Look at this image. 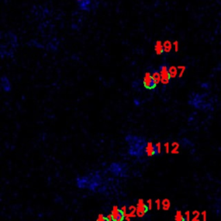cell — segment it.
Instances as JSON below:
<instances>
[{"instance_id":"obj_1","label":"cell","mask_w":221,"mask_h":221,"mask_svg":"<svg viewBox=\"0 0 221 221\" xmlns=\"http://www.w3.org/2000/svg\"><path fill=\"white\" fill-rule=\"evenodd\" d=\"M162 150L161 144H153L152 142L146 143V145L144 148V152L148 156H154L160 155Z\"/></svg>"},{"instance_id":"obj_3","label":"cell","mask_w":221,"mask_h":221,"mask_svg":"<svg viewBox=\"0 0 221 221\" xmlns=\"http://www.w3.org/2000/svg\"><path fill=\"white\" fill-rule=\"evenodd\" d=\"M143 84H144V87L148 90H154L157 86L156 82L153 79L149 70L146 71V73L144 74V79H143Z\"/></svg>"},{"instance_id":"obj_9","label":"cell","mask_w":221,"mask_h":221,"mask_svg":"<svg viewBox=\"0 0 221 221\" xmlns=\"http://www.w3.org/2000/svg\"><path fill=\"white\" fill-rule=\"evenodd\" d=\"M175 221H187L185 215L182 214L181 211H177L175 216Z\"/></svg>"},{"instance_id":"obj_8","label":"cell","mask_w":221,"mask_h":221,"mask_svg":"<svg viewBox=\"0 0 221 221\" xmlns=\"http://www.w3.org/2000/svg\"><path fill=\"white\" fill-rule=\"evenodd\" d=\"M155 52L157 55H163L164 53V48H163V44L162 43L161 41H156L155 42Z\"/></svg>"},{"instance_id":"obj_7","label":"cell","mask_w":221,"mask_h":221,"mask_svg":"<svg viewBox=\"0 0 221 221\" xmlns=\"http://www.w3.org/2000/svg\"><path fill=\"white\" fill-rule=\"evenodd\" d=\"M149 72H150V74L152 75V77H153V79L155 80V81L156 82V84L158 85L160 82H161V74H160V72H159V70H157V69H155V68H149Z\"/></svg>"},{"instance_id":"obj_12","label":"cell","mask_w":221,"mask_h":221,"mask_svg":"<svg viewBox=\"0 0 221 221\" xmlns=\"http://www.w3.org/2000/svg\"><path fill=\"white\" fill-rule=\"evenodd\" d=\"M110 216H105L103 214H99L97 218L96 221H110Z\"/></svg>"},{"instance_id":"obj_16","label":"cell","mask_w":221,"mask_h":221,"mask_svg":"<svg viewBox=\"0 0 221 221\" xmlns=\"http://www.w3.org/2000/svg\"><path fill=\"white\" fill-rule=\"evenodd\" d=\"M178 68L181 69V73L179 74V77H182L183 73L185 72V69H186V67H178Z\"/></svg>"},{"instance_id":"obj_4","label":"cell","mask_w":221,"mask_h":221,"mask_svg":"<svg viewBox=\"0 0 221 221\" xmlns=\"http://www.w3.org/2000/svg\"><path fill=\"white\" fill-rule=\"evenodd\" d=\"M110 219L112 221H125V211L118 206H114L110 213Z\"/></svg>"},{"instance_id":"obj_18","label":"cell","mask_w":221,"mask_h":221,"mask_svg":"<svg viewBox=\"0 0 221 221\" xmlns=\"http://www.w3.org/2000/svg\"><path fill=\"white\" fill-rule=\"evenodd\" d=\"M174 46H175V52H178L179 50V42L177 41H175L174 42Z\"/></svg>"},{"instance_id":"obj_14","label":"cell","mask_w":221,"mask_h":221,"mask_svg":"<svg viewBox=\"0 0 221 221\" xmlns=\"http://www.w3.org/2000/svg\"><path fill=\"white\" fill-rule=\"evenodd\" d=\"M194 214V218H193V221H200V213L198 211H194L193 213Z\"/></svg>"},{"instance_id":"obj_11","label":"cell","mask_w":221,"mask_h":221,"mask_svg":"<svg viewBox=\"0 0 221 221\" xmlns=\"http://www.w3.org/2000/svg\"><path fill=\"white\" fill-rule=\"evenodd\" d=\"M163 48H164V52L165 53H169L172 49V44L169 41H166L163 43Z\"/></svg>"},{"instance_id":"obj_13","label":"cell","mask_w":221,"mask_h":221,"mask_svg":"<svg viewBox=\"0 0 221 221\" xmlns=\"http://www.w3.org/2000/svg\"><path fill=\"white\" fill-rule=\"evenodd\" d=\"M162 205H163V208L164 210H168L169 207H170V201H169L168 200H167V199H166V200H163Z\"/></svg>"},{"instance_id":"obj_15","label":"cell","mask_w":221,"mask_h":221,"mask_svg":"<svg viewBox=\"0 0 221 221\" xmlns=\"http://www.w3.org/2000/svg\"><path fill=\"white\" fill-rule=\"evenodd\" d=\"M77 1V4H79V7L80 10H82L83 6H84V3H85V0H76Z\"/></svg>"},{"instance_id":"obj_6","label":"cell","mask_w":221,"mask_h":221,"mask_svg":"<svg viewBox=\"0 0 221 221\" xmlns=\"http://www.w3.org/2000/svg\"><path fill=\"white\" fill-rule=\"evenodd\" d=\"M1 87H2V88L4 89V92H8L11 90V82H10V80H8L7 77L3 76L1 78Z\"/></svg>"},{"instance_id":"obj_21","label":"cell","mask_w":221,"mask_h":221,"mask_svg":"<svg viewBox=\"0 0 221 221\" xmlns=\"http://www.w3.org/2000/svg\"><path fill=\"white\" fill-rule=\"evenodd\" d=\"M95 1H96V0H95ZM97 1H99V0H97Z\"/></svg>"},{"instance_id":"obj_20","label":"cell","mask_w":221,"mask_h":221,"mask_svg":"<svg viewBox=\"0 0 221 221\" xmlns=\"http://www.w3.org/2000/svg\"><path fill=\"white\" fill-rule=\"evenodd\" d=\"M148 206H149V209H151V208H152V201H151L150 200H149V201H148Z\"/></svg>"},{"instance_id":"obj_19","label":"cell","mask_w":221,"mask_h":221,"mask_svg":"<svg viewBox=\"0 0 221 221\" xmlns=\"http://www.w3.org/2000/svg\"><path fill=\"white\" fill-rule=\"evenodd\" d=\"M185 217H186L187 221L190 220V213H189L188 211H187V212L185 213Z\"/></svg>"},{"instance_id":"obj_2","label":"cell","mask_w":221,"mask_h":221,"mask_svg":"<svg viewBox=\"0 0 221 221\" xmlns=\"http://www.w3.org/2000/svg\"><path fill=\"white\" fill-rule=\"evenodd\" d=\"M159 72L161 74V83L163 85H168L171 80V76L169 74V66L164 63L159 67Z\"/></svg>"},{"instance_id":"obj_10","label":"cell","mask_w":221,"mask_h":221,"mask_svg":"<svg viewBox=\"0 0 221 221\" xmlns=\"http://www.w3.org/2000/svg\"><path fill=\"white\" fill-rule=\"evenodd\" d=\"M169 74H170L171 78H175L177 76V74H178L177 68L175 67V66H170L169 67Z\"/></svg>"},{"instance_id":"obj_5","label":"cell","mask_w":221,"mask_h":221,"mask_svg":"<svg viewBox=\"0 0 221 221\" xmlns=\"http://www.w3.org/2000/svg\"><path fill=\"white\" fill-rule=\"evenodd\" d=\"M149 210V207L147 203L144 202L143 200H140L137 203V209H136V212H137V215L142 217V216H144V214L147 213Z\"/></svg>"},{"instance_id":"obj_17","label":"cell","mask_w":221,"mask_h":221,"mask_svg":"<svg viewBox=\"0 0 221 221\" xmlns=\"http://www.w3.org/2000/svg\"><path fill=\"white\" fill-rule=\"evenodd\" d=\"M201 214H202L203 217V221L207 220V213H206V211H203L202 213H201Z\"/></svg>"}]
</instances>
